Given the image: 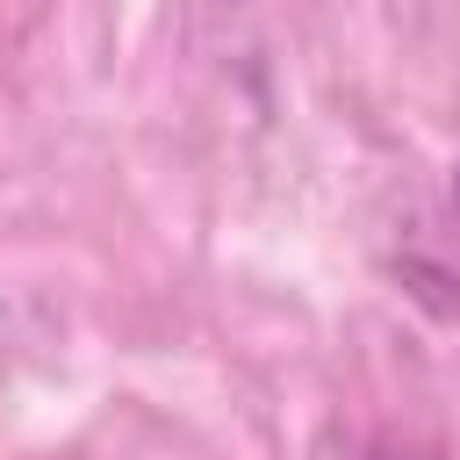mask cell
<instances>
[{
  "instance_id": "6da1fadb",
  "label": "cell",
  "mask_w": 460,
  "mask_h": 460,
  "mask_svg": "<svg viewBox=\"0 0 460 460\" xmlns=\"http://www.w3.org/2000/svg\"><path fill=\"white\" fill-rule=\"evenodd\" d=\"M453 194H460V172H453Z\"/></svg>"
}]
</instances>
